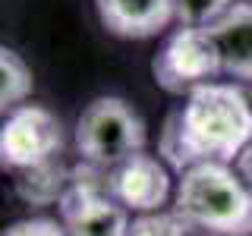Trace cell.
<instances>
[{
    "mask_svg": "<svg viewBox=\"0 0 252 236\" xmlns=\"http://www.w3.org/2000/svg\"><path fill=\"white\" fill-rule=\"evenodd\" d=\"M3 236H69V233L63 224H57L51 217H29V220H16L13 227H6Z\"/></svg>",
    "mask_w": 252,
    "mask_h": 236,
    "instance_id": "cell-14",
    "label": "cell"
},
{
    "mask_svg": "<svg viewBox=\"0 0 252 236\" xmlns=\"http://www.w3.org/2000/svg\"><path fill=\"white\" fill-rule=\"evenodd\" d=\"M233 170L240 173V179H243V183H246V186L252 189V145H249V148H246V151H243L240 157H236Z\"/></svg>",
    "mask_w": 252,
    "mask_h": 236,
    "instance_id": "cell-15",
    "label": "cell"
},
{
    "mask_svg": "<svg viewBox=\"0 0 252 236\" xmlns=\"http://www.w3.org/2000/svg\"><path fill=\"white\" fill-rule=\"evenodd\" d=\"M199 230L186 224L177 211H155V214H139L132 217L129 236H192Z\"/></svg>",
    "mask_w": 252,
    "mask_h": 236,
    "instance_id": "cell-12",
    "label": "cell"
},
{
    "mask_svg": "<svg viewBox=\"0 0 252 236\" xmlns=\"http://www.w3.org/2000/svg\"><path fill=\"white\" fill-rule=\"evenodd\" d=\"M107 192L120 202L126 211L136 214H155L170 195V173L155 154H132L129 161L107 170Z\"/></svg>",
    "mask_w": 252,
    "mask_h": 236,
    "instance_id": "cell-6",
    "label": "cell"
},
{
    "mask_svg": "<svg viewBox=\"0 0 252 236\" xmlns=\"http://www.w3.org/2000/svg\"><path fill=\"white\" fill-rule=\"evenodd\" d=\"M252 145V101L233 82H208L186 94L161 132V154L173 170L205 161L236 164Z\"/></svg>",
    "mask_w": 252,
    "mask_h": 236,
    "instance_id": "cell-1",
    "label": "cell"
},
{
    "mask_svg": "<svg viewBox=\"0 0 252 236\" xmlns=\"http://www.w3.org/2000/svg\"><path fill=\"white\" fill-rule=\"evenodd\" d=\"M208 35L215 38L220 73L252 82V0H236L215 26H208Z\"/></svg>",
    "mask_w": 252,
    "mask_h": 236,
    "instance_id": "cell-8",
    "label": "cell"
},
{
    "mask_svg": "<svg viewBox=\"0 0 252 236\" xmlns=\"http://www.w3.org/2000/svg\"><path fill=\"white\" fill-rule=\"evenodd\" d=\"M236 0H177V22L186 29H208Z\"/></svg>",
    "mask_w": 252,
    "mask_h": 236,
    "instance_id": "cell-13",
    "label": "cell"
},
{
    "mask_svg": "<svg viewBox=\"0 0 252 236\" xmlns=\"http://www.w3.org/2000/svg\"><path fill=\"white\" fill-rule=\"evenodd\" d=\"M63 123L41 104H22L6 114L0 129V161L10 170H32L57 161L63 151Z\"/></svg>",
    "mask_w": 252,
    "mask_h": 236,
    "instance_id": "cell-5",
    "label": "cell"
},
{
    "mask_svg": "<svg viewBox=\"0 0 252 236\" xmlns=\"http://www.w3.org/2000/svg\"><path fill=\"white\" fill-rule=\"evenodd\" d=\"M155 82L170 94H189L220 76V57L208 29H173L152 63Z\"/></svg>",
    "mask_w": 252,
    "mask_h": 236,
    "instance_id": "cell-4",
    "label": "cell"
},
{
    "mask_svg": "<svg viewBox=\"0 0 252 236\" xmlns=\"http://www.w3.org/2000/svg\"><path fill=\"white\" fill-rule=\"evenodd\" d=\"M66 183H69V167L57 157V161L41 164V167L22 170L19 179H16V195L26 205L47 208V205H60L63 192H66Z\"/></svg>",
    "mask_w": 252,
    "mask_h": 236,
    "instance_id": "cell-10",
    "label": "cell"
},
{
    "mask_svg": "<svg viewBox=\"0 0 252 236\" xmlns=\"http://www.w3.org/2000/svg\"><path fill=\"white\" fill-rule=\"evenodd\" d=\"M98 19L117 38H155L177 22V0H94Z\"/></svg>",
    "mask_w": 252,
    "mask_h": 236,
    "instance_id": "cell-7",
    "label": "cell"
},
{
    "mask_svg": "<svg viewBox=\"0 0 252 236\" xmlns=\"http://www.w3.org/2000/svg\"><path fill=\"white\" fill-rule=\"evenodd\" d=\"M173 211L202 236H252V189L230 164L205 161L183 170Z\"/></svg>",
    "mask_w": 252,
    "mask_h": 236,
    "instance_id": "cell-2",
    "label": "cell"
},
{
    "mask_svg": "<svg viewBox=\"0 0 252 236\" xmlns=\"http://www.w3.org/2000/svg\"><path fill=\"white\" fill-rule=\"evenodd\" d=\"M60 224L66 227L69 236H129V211L110 195L66 205L60 208Z\"/></svg>",
    "mask_w": 252,
    "mask_h": 236,
    "instance_id": "cell-9",
    "label": "cell"
},
{
    "mask_svg": "<svg viewBox=\"0 0 252 236\" xmlns=\"http://www.w3.org/2000/svg\"><path fill=\"white\" fill-rule=\"evenodd\" d=\"M32 88H35V79H32L29 63L13 47H3L0 51V107L3 114H13L16 107L26 104Z\"/></svg>",
    "mask_w": 252,
    "mask_h": 236,
    "instance_id": "cell-11",
    "label": "cell"
},
{
    "mask_svg": "<svg viewBox=\"0 0 252 236\" xmlns=\"http://www.w3.org/2000/svg\"><path fill=\"white\" fill-rule=\"evenodd\" d=\"M145 120L117 94H101L76 120V151L85 164L114 170L145 148Z\"/></svg>",
    "mask_w": 252,
    "mask_h": 236,
    "instance_id": "cell-3",
    "label": "cell"
}]
</instances>
